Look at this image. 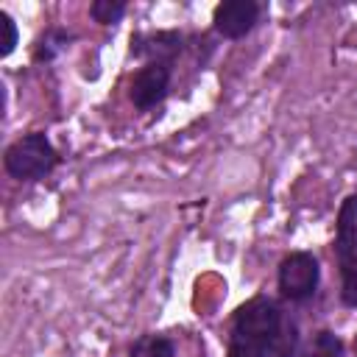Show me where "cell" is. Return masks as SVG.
I'll list each match as a JSON object with an SVG mask.
<instances>
[{
    "label": "cell",
    "instance_id": "cell-9",
    "mask_svg": "<svg viewBox=\"0 0 357 357\" xmlns=\"http://www.w3.org/2000/svg\"><path fill=\"white\" fill-rule=\"evenodd\" d=\"M128 357H176V346L165 335H142L131 346Z\"/></svg>",
    "mask_w": 357,
    "mask_h": 357
},
{
    "label": "cell",
    "instance_id": "cell-10",
    "mask_svg": "<svg viewBox=\"0 0 357 357\" xmlns=\"http://www.w3.org/2000/svg\"><path fill=\"white\" fill-rule=\"evenodd\" d=\"M123 14H126V3L123 0H95L89 6V17L95 22H100V25H114V22L123 20Z\"/></svg>",
    "mask_w": 357,
    "mask_h": 357
},
{
    "label": "cell",
    "instance_id": "cell-3",
    "mask_svg": "<svg viewBox=\"0 0 357 357\" xmlns=\"http://www.w3.org/2000/svg\"><path fill=\"white\" fill-rule=\"evenodd\" d=\"M335 257L340 268V298L357 307V195H349L337 212Z\"/></svg>",
    "mask_w": 357,
    "mask_h": 357
},
{
    "label": "cell",
    "instance_id": "cell-8",
    "mask_svg": "<svg viewBox=\"0 0 357 357\" xmlns=\"http://www.w3.org/2000/svg\"><path fill=\"white\" fill-rule=\"evenodd\" d=\"M298 357H343V340L335 332L321 329L301 346Z\"/></svg>",
    "mask_w": 357,
    "mask_h": 357
},
{
    "label": "cell",
    "instance_id": "cell-6",
    "mask_svg": "<svg viewBox=\"0 0 357 357\" xmlns=\"http://www.w3.org/2000/svg\"><path fill=\"white\" fill-rule=\"evenodd\" d=\"M257 20H259V6L254 0H226L215 6L212 28L226 39H240L257 25Z\"/></svg>",
    "mask_w": 357,
    "mask_h": 357
},
{
    "label": "cell",
    "instance_id": "cell-2",
    "mask_svg": "<svg viewBox=\"0 0 357 357\" xmlns=\"http://www.w3.org/2000/svg\"><path fill=\"white\" fill-rule=\"evenodd\" d=\"M3 165H6L8 176H14L20 181H39L59 165V151L53 148L47 134L31 131L6 148Z\"/></svg>",
    "mask_w": 357,
    "mask_h": 357
},
{
    "label": "cell",
    "instance_id": "cell-1",
    "mask_svg": "<svg viewBox=\"0 0 357 357\" xmlns=\"http://www.w3.org/2000/svg\"><path fill=\"white\" fill-rule=\"evenodd\" d=\"M282 307L273 298H248L231 315L226 357H293L296 335H282Z\"/></svg>",
    "mask_w": 357,
    "mask_h": 357
},
{
    "label": "cell",
    "instance_id": "cell-13",
    "mask_svg": "<svg viewBox=\"0 0 357 357\" xmlns=\"http://www.w3.org/2000/svg\"><path fill=\"white\" fill-rule=\"evenodd\" d=\"M354 351H357V335H354Z\"/></svg>",
    "mask_w": 357,
    "mask_h": 357
},
{
    "label": "cell",
    "instance_id": "cell-4",
    "mask_svg": "<svg viewBox=\"0 0 357 357\" xmlns=\"http://www.w3.org/2000/svg\"><path fill=\"white\" fill-rule=\"evenodd\" d=\"M276 282H279V293L287 301H296V304L310 301L315 296V290H318V282H321L318 257L310 254V251H293V254H287L279 262Z\"/></svg>",
    "mask_w": 357,
    "mask_h": 357
},
{
    "label": "cell",
    "instance_id": "cell-7",
    "mask_svg": "<svg viewBox=\"0 0 357 357\" xmlns=\"http://www.w3.org/2000/svg\"><path fill=\"white\" fill-rule=\"evenodd\" d=\"M181 42H184V36L178 31H159V33H148V36H134L131 50L139 59L170 64L181 53Z\"/></svg>",
    "mask_w": 357,
    "mask_h": 357
},
{
    "label": "cell",
    "instance_id": "cell-11",
    "mask_svg": "<svg viewBox=\"0 0 357 357\" xmlns=\"http://www.w3.org/2000/svg\"><path fill=\"white\" fill-rule=\"evenodd\" d=\"M70 39H73V33H67V31H61V28L45 33L42 42H39V47H36V53H33V59H36V61H50V59H53Z\"/></svg>",
    "mask_w": 357,
    "mask_h": 357
},
{
    "label": "cell",
    "instance_id": "cell-5",
    "mask_svg": "<svg viewBox=\"0 0 357 357\" xmlns=\"http://www.w3.org/2000/svg\"><path fill=\"white\" fill-rule=\"evenodd\" d=\"M170 64H162V61H148L131 81V103L137 109H153L159 106L165 98H167V89H170Z\"/></svg>",
    "mask_w": 357,
    "mask_h": 357
},
{
    "label": "cell",
    "instance_id": "cell-12",
    "mask_svg": "<svg viewBox=\"0 0 357 357\" xmlns=\"http://www.w3.org/2000/svg\"><path fill=\"white\" fill-rule=\"evenodd\" d=\"M0 25H3V42H0V56H8L17 47V22L8 11H0Z\"/></svg>",
    "mask_w": 357,
    "mask_h": 357
}]
</instances>
